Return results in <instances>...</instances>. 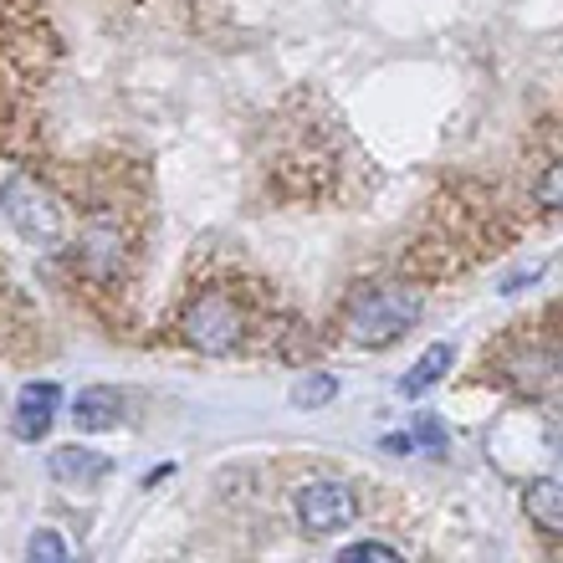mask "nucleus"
<instances>
[{"instance_id":"obj_1","label":"nucleus","mask_w":563,"mask_h":563,"mask_svg":"<svg viewBox=\"0 0 563 563\" xmlns=\"http://www.w3.org/2000/svg\"><path fill=\"white\" fill-rule=\"evenodd\" d=\"M252 333V312L231 287L210 282V287H195L179 308V339L190 343L195 354L206 358H231L241 354V343Z\"/></svg>"},{"instance_id":"obj_2","label":"nucleus","mask_w":563,"mask_h":563,"mask_svg":"<svg viewBox=\"0 0 563 563\" xmlns=\"http://www.w3.org/2000/svg\"><path fill=\"white\" fill-rule=\"evenodd\" d=\"M420 312H426V302H420L416 287L374 282V287L354 292V302L343 308V333L358 349H389V343H400L420 323Z\"/></svg>"},{"instance_id":"obj_3","label":"nucleus","mask_w":563,"mask_h":563,"mask_svg":"<svg viewBox=\"0 0 563 563\" xmlns=\"http://www.w3.org/2000/svg\"><path fill=\"white\" fill-rule=\"evenodd\" d=\"M0 216L11 225L15 236L36 246V252H57L67 241V216H62V200L46 190L36 175L26 169H11L0 179Z\"/></svg>"},{"instance_id":"obj_4","label":"nucleus","mask_w":563,"mask_h":563,"mask_svg":"<svg viewBox=\"0 0 563 563\" xmlns=\"http://www.w3.org/2000/svg\"><path fill=\"white\" fill-rule=\"evenodd\" d=\"M358 492L343 482V476H308L297 482L292 492V518L297 528L308 538H333V533H349L358 522Z\"/></svg>"},{"instance_id":"obj_5","label":"nucleus","mask_w":563,"mask_h":563,"mask_svg":"<svg viewBox=\"0 0 563 563\" xmlns=\"http://www.w3.org/2000/svg\"><path fill=\"white\" fill-rule=\"evenodd\" d=\"M123 262H129V231L119 225V216H92L77 236V267L82 277L98 282V287H113L123 277Z\"/></svg>"},{"instance_id":"obj_6","label":"nucleus","mask_w":563,"mask_h":563,"mask_svg":"<svg viewBox=\"0 0 563 563\" xmlns=\"http://www.w3.org/2000/svg\"><path fill=\"white\" fill-rule=\"evenodd\" d=\"M62 405H67V395H62L57 379H31V385H21V395H15V405H11V435L21 445L46 441L62 416Z\"/></svg>"},{"instance_id":"obj_7","label":"nucleus","mask_w":563,"mask_h":563,"mask_svg":"<svg viewBox=\"0 0 563 563\" xmlns=\"http://www.w3.org/2000/svg\"><path fill=\"white\" fill-rule=\"evenodd\" d=\"M46 476H52L62 492H92L113 476V456L92 451V445H77V441L52 445V451H46Z\"/></svg>"},{"instance_id":"obj_8","label":"nucleus","mask_w":563,"mask_h":563,"mask_svg":"<svg viewBox=\"0 0 563 563\" xmlns=\"http://www.w3.org/2000/svg\"><path fill=\"white\" fill-rule=\"evenodd\" d=\"M77 435H108V430L129 426V395L113 385H82L67 405Z\"/></svg>"},{"instance_id":"obj_9","label":"nucleus","mask_w":563,"mask_h":563,"mask_svg":"<svg viewBox=\"0 0 563 563\" xmlns=\"http://www.w3.org/2000/svg\"><path fill=\"white\" fill-rule=\"evenodd\" d=\"M451 364H456V343H451V339L430 343L426 354H420L416 364L400 374V395H405V400H426L430 389H435L445 374H451Z\"/></svg>"},{"instance_id":"obj_10","label":"nucleus","mask_w":563,"mask_h":563,"mask_svg":"<svg viewBox=\"0 0 563 563\" xmlns=\"http://www.w3.org/2000/svg\"><path fill=\"white\" fill-rule=\"evenodd\" d=\"M522 512L543 528V533L563 538V482L559 476H533L522 487Z\"/></svg>"},{"instance_id":"obj_11","label":"nucleus","mask_w":563,"mask_h":563,"mask_svg":"<svg viewBox=\"0 0 563 563\" xmlns=\"http://www.w3.org/2000/svg\"><path fill=\"white\" fill-rule=\"evenodd\" d=\"M333 400H339V374H328V369H312L292 385L297 410H323V405H333Z\"/></svg>"},{"instance_id":"obj_12","label":"nucleus","mask_w":563,"mask_h":563,"mask_svg":"<svg viewBox=\"0 0 563 563\" xmlns=\"http://www.w3.org/2000/svg\"><path fill=\"white\" fill-rule=\"evenodd\" d=\"M26 563H73V549L57 528H31L26 533Z\"/></svg>"},{"instance_id":"obj_13","label":"nucleus","mask_w":563,"mask_h":563,"mask_svg":"<svg viewBox=\"0 0 563 563\" xmlns=\"http://www.w3.org/2000/svg\"><path fill=\"white\" fill-rule=\"evenodd\" d=\"M533 200L549 210V216H563V159H553V164H543V169H538Z\"/></svg>"},{"instance_id":"obj_14","label":"nucleus","mask_w":563,"mask_h":563,"mask_svg":"<svg viewBox=\"0 0 563 563\" xmlns=\"http://www.w3.org/2000/svg\"><path fill=\"white\" fill-rule=\"evenodd\" d=\"M339 563H405V553L395 543H385V538H358V543H349L339 553Z\"/></svg>"},{"instance_id":"obj_15","label":"nucleus","mask_w":563,"mask_h":563,"mask_svg":"<svg viewBox=\"0 0 563 563\" xmlns=\"http://www.w3.org/2000/svg\"><path fill=\"white\" fill-rule=\"evenodd\" d=\"M410 435H416V445L426 441L430 451H441V445H445V426H441V420H435V416H420L416 426H410Z\"/></svg>"},{"instance_id":"obj_16","label":"nucleus","mask_w":563,"mask_h":563,"mask_svg":"<svg viewBox=\"0 0 563 563\" xmlns=\"http://www.w3.org/2000/svg\"><path fill=\"white\" fill-rule=\"evenodd\" d=\"M379 445H385L389 456H410V451H416V435H410V430H389Z\"/></svg>"}]
</instances>
